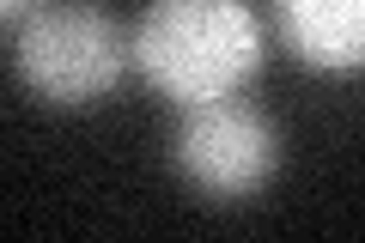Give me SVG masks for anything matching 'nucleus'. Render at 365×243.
Here are the masks:
<instances>
[{
    "mask_svg": "<svg viewBox=\"0 0 365 243\" xmlns=\"http://www.w3.org/2000/svg\"><path fill=\"white\" fill-rule=\"evenodd\" d=\"M134 67L177 110L232 98L262 67V25L244 0H153L134 25Z\"/></svg>",
    "mask_w": 365,
    "mask_h": 243,
    "instance_id": "1",
    "label": "nucleus"
},
{
    "mask_svg": "<svg viewBox=\"0 0 365 243\" xmlns=\"http://www.w3.org/2000/svg\"><path fill=\"white\" fill-rule=\"evenodd\" d=\"M128 61H134V31H122V19H110L98 0L37 6L13 37V73L43 103H61V110L110 98Z\"/></svg>",
    "mask_w": 365,
    "mask_h": 243,
    "instance_id": "2",
    "label": "nucleus"
},
{
    "mask_svg": "<svg viewBox=\"0 0 365 243\" xmlns=\"http://www.w3.org/2000/svg\"><path fill=\"white\" fill-rule=\"evenodd\" d=\"M170 158H177L182 182H195L207 201H244L280 170V128L237 91L213 103H182Z\"/></svg>",
    "mask_w": 365,
    "mask_h": 243,
    "instance_id": "3",
    "label": "nucleus"
},
{
    "mask_svg": "<svg viewBox=\"0 0 365 243\" xmlns=\"http://www.w3.org/2000/svg\"><path fill=\"white\" fill-rule=\"evenodd\" d=\"M274 31L317 73L365 67V0H274Z\"/></svg>",
    "mask_w": 365,
    "mask_h": 243,
    "instance_id": "4",
    "label": "nucleus"
},
{
    "mask_svg": "<svg viewBox=\"0 0 365 243\" xmlns=\"http://www.w3.org/2000/svg\"><path fill=\"white\" fill-rule=\"evenodd\" d=\"M37 6H43V0H0V19H6V25H19V19H31Z\"/></svg>",
    "mask_w": 365,
    "mask_h": 243,
    "instance_id": "5",
    "label": "nucleus"
}]
</instances>
